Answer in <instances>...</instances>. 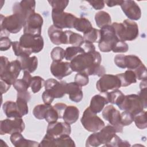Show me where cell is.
<instances>
[{
    "mask_svg": "<svg viewBox=\"0 0 147 147\" xmlns=\"http://www.w3.org/2000/svg\"><path fill=\"white\" fill-rule=\"evenodd\" d=\"M102 57L99 52L95 51L85 52L74 58L70 62L74 72H84L88 76H102L106 74V69L100 65Z\"/></svg>",
    "mask_w": 147,
    "mask_h": 147,
    "instance_id": "1",
    "label": "cell"
},
{
    "mask_svg": "<svg viewBox=\"0 0 147 147\" xmlns=\"http://www.w3.org/2000/svg\"><path fill=\"white\" fill-rule=\"evenodd\" d=\"M111 25L115 30L117 38L120 41H133L138 36V25L133 21L127 19L122 23L114 22Z\"/></svg>",
    "mask_w": 147,
    "mask_h": 147,
    "instance_id": "2",
    "label": "cell"
},
{
    "mask_svg": "<svg viewBox=\"0 0 147 147\" xmlns=\"http://www.w3.org/2000/svg\"><path fill=\"white\" fill-rule=\"evenodd\" d=\"M100 38L98 47L101 52H109L112 51L115 43L119 40L112 25L105 26L100 29Z\"/></svg>",
    "mask_w": 147,
    "mask_h": 147,
    "instance_id": "3",
    "label": "cell"
},
{
    "mask_svg": "<svg viewBox=\"0 0 147 147\" xmlns=\"http://www.w3.org/2000/svg\"><path fill=\"white\" fill-rule=\"evenodd\" d=\"M25 22V20L17 14L13 13L7 17L1 14V32L17 33L24 28Z\"/></svg>",
    "mask_w": 147,
    "mask_h": 147,
    "instance_id": "4",
    "label": "cell"
},
{
    "mask_svg": "<svg viewBox=\"0 0 147 147\" xmlns=\"http://www.w3.org/2000/svg\"><path fill=\"white\" fill-rule=\"evenodd\" d=\"M80 121L84 129L90 132H96L105 126V122L90 107L85 109Z\"/></svg>",
    "mask_w": 147,
    "mask_h": 147,
    "instance_id": "5",
    "label": "cell"
},
{
    "mask_svg": "<svg viewBox=\"0 0 147 147\" xmlns=\"http://www.w3.org/2000/svg\"><path fill=\"white\" fill-rule=\"evenodd\" d=\"M20 45L32 53H38L44 48V40L41 35H32L24 33L20 37Z\"/></svg>",
    "mask_w": 147,
    "mask_h": 147,
    "instance_id": "6",
    "label": "cell"
},
{
    "mask_svg": "<svg viewBox=\"0 0 147 147\" xmlns=\"http://www.w3.org/2000/svg\"><path fill=\"white\" fill-rule=\"evenodd\" d=\"M118 107L120 110L130 112L133 115L143 111L144 109L142 101L137 94L125 95L123 101Z\"/></svg>",
    "mask_w": 147,
    "mask_h": 147,
    "instance_id": "7",
    "label": "cell"
},
{
    "mask_svg": "<svg viewBox=\"0 0 147 147\" xmlns=\"http://www.w3.org/2000/svg\"><path fill=\"white\" fill-rule=\"evenodd\" d=\"M25 127L22 118H7L0 121V134H11L14 133H22Z\"/></svg>",
    "mask_w": 147,
    "mask_h": 147,
    "instance_id": "8",
    "label": "cell"
},
{
    "mask_svg": "<svg viewBox=\"0 0 147 147\" xmlns=\"http://www.w3.org/2000/svg\"><path fill=\"white\" fill-rule=\"evenodd\" d=\"M121 87L119 79L117 75L105 74L96 82V89L100 92H106L109 90H114Z\"/></svg>",
    "mask_w": 147,
    "mask_h": 147,
    "instance_id": "9",
    "label": "cell"
},
{
    "mask_svg": "<svg viewBox=\"0 0 147 147\" xmlns=\"http://www.w3.org/2000/svg\"><path fill=\"white\" fill-rule=\"evenodd\" d=\"M77 18L74 14L67 12H55L52 11L53 25L57 28H74V23Z\"/></svg>",
    "mask_w": 147,
    "mask_h": 147,
    "instance_id": "10",
    "label": "cell"
},
{
    "mask_svg": "<svg viewBox=\"0 0 147 147\" xmlns=\"http://www.w3.org/2000/svg\"><path fill=\"white\" fill-rule=\"evenodd\" d=\"M102 117L114 127L116 132H123V126L121 122V113L113 105H109L104 108Z\"/></svg>",
    "mask_w": 147,
    "mask_h": 147,
    "instance_id": "11",
    "label": "cell"
},
{
    "mask_svg": "<svg viewBox=\"0 0 147 147\" xmlns=\"http://www.w3.org/2000/svg\"><path fill=\"white\" fill-rule=\"evenodd\" d=\"M22 70L20 62L15 60L10 62L8 66L2 72H0V78L8 84L11 85L17 79Z\"/></svg>",
    "mask_w": 147,
    "mask_h": 147,
    "instance_id": "12",
    "label": "cell"
},
{
    "mask_svg": "<svg viewBox=\"0 0 147 147\" xmlns=\"http://www.w3.org/2000/svg\"><path fill=\"white\" fill-rule=\"evenodd\" d=\"M43 18L38 13H34L29 17L24 25V33L41 35Z\"/></svg>",
    "mask_w": 147,
    "mask_h": 147,
    "instance_id": "13",
    "label": "cell"
},
{
    "mask_svg": "<svg viewBox=\"0 0 147 147\" xmlns=\"http://www.w3.org/2000/svg\"><path fill=\"white\" fill-rule=\"evenodd\" d=\"M114 61L115 64L120 68H127L133 71L142 63L138 56L133 55H117L114 57Z\"/></svg>",
    "mask_w": 147,
    "mask_h": 147,
    "instance_id": "14",
    "label": "cell"
},
{
    "mask_svg": "<svg viewBox=\"0 0 147 147\" xmlns=\"http://www.w3.org/2000/svg\"><path fill=\"white\" fill-rule=\"evenodd\" d=\"M35 1L23 0L13 4V12L20 15L25 21L29 17L35 13Z\"/></svg>",
    "mask_w": 147,
    "mask_h": 147,
    "instance_id": "15",
    "label": "cell"
},
{
    "mask_svg": "<svg viewBox=\"0 0 147 147\" xmlns=\"http://www.w3.org/2000/svg\"><path fill=\"white\" fill-rule=\"evenodd\" d=\"M67 83L65 81L58 82L55 79H49L45 81V90L49 91L55 98H61L66 94Z\"/></svg>",
    "mask_w": 147,
    "mask_h": 147,
    "instance_id": "16",
    "label": "cell"
},
{
    "mask_svg": "<svg viewBox=\"0 0 147 147\" xmlns=\"http://www.w3.org/2000/svg\"><path fill=\"white\" fill-rule=\"evenodd\" d=\"M51 72L53 76L59 80L71 74L73 72L70 63L53 61L51 67Z\"/></svg>",
    "mask_w": 147,
    "mask_h": 147,
    "instance_id": "17",
    "label": "cell"
},
{
    "mask_svg": "<svg viewBox=\"0 0 147 147\" xmlns=\"http://www.w3.org/2000/svg\"><path fill=\"white\" fill-rule=\"evenodd\" d=\"M121 9L130 20H138L141 17V10L140 6L134 1H123L121 5Z\"/></svg>",
    "mask_w": 147,
    "mask_h": 147,
    "instance_id": "18",
    "label": "cell"
},
{
    "mask_svg": "<svg viewBox=\"0 0 147 147\" xmlns=\"http://www.w3.org/2000/svg\"><path fill=\"white\" fill-rule=\"evenodd\" d=\"M71 132V127L69 124L66 122H55L49 123L47 133L56 138L62 135H69Z\"/></svg>",
    "mask_w": 147,
    "mask_h": 147,
    "instance_id": "19",
    "label": "cell"
},
{
    "mask_svg": "<svg viewBox=\"0 0 147 147\" xmlns=\"http://www.w3.org/2000/svg\"><path fill=\"white\" fill-rule=\"evenodd\" d=\"M48 34L51 41L56 45L66 44V34L65 31L56 28L53 25H51L48 30Z\"/></svg>",
    "mask_w": 147,
    "mask_h": 147,
    "instance_id": "20",
    "label": "cell"
},
{
    "mask_svg": "<svg viewBox=\"0 0 147 147\" xmlns=\"http://www.w3.org/2000/svg\"><path fill=\"white\" fill-rule=\"evenodd\" d=\"M10 140L16 147H39L38 142L25 139L21 133L18 132L11 134Z\"/></svg>",
    "mask_w": 147,
    "mask_h": 147,
    "instance_id": "21",
    "label": "cell"
},
{
    "mask_svg": "<svg viewBox=\"0 0 147 147\" xmlns=\"http://www.w3.org/2000/svg\"><path fill=\"white\" fill-rule=\"evenodd\" d=\"M109 103L106 93L102 92L100 94H97L92 96L89 107L94 113L97 114L103 110L105 106Z\"/></svg>",
    "mask_w": 147,
    "mask_h": 147,
    "instance_id": "22",
    "label": "cell"
},
{
    "mask_svg": "<svg viewBox=\"0 0 147 147\" xmlns=\"http://www.w3.org/2000/svg\"><path fill=\"white\" fill-rule=\"evenodd\" d=\"M66 94H68L69 99L74 102H80L83 99V94L82 87L74 82L67 83Z\"/></svg>",
    "mask_w": 147,
    "mask_h": 147,
    "instance_id": "23",
    "label": "cell"
},
{
    "mask_svg": "<svg viewBox=\"0 0 147 147\" xmlns=\"http://www.w3.org/2000/svg\"><path fill=\"white\" fill-rule=\"evenodd\" d=\"M115 133L114 127L111 125H108L104 126L99 132H96V134L101 145H104L103 146H105L110 142Z\"/></svg>",
    "mask_w": 147,
    "mask_h": 147,
    "instance_id": "24",
    "label": "cell"
},
{
    "mask_svg": "<svg viewBox=\"0 0 147 147\" xmlns=\"http://www.w3.org/2000/svg\"><path fill=\"white\" fill-rule=\"evenodd\" d=\"M17 60L20 62L22 70L24 71L32 73L37 68L38 59L36 56L18 57Z\"/></svg>",
    "mask_w": 147,
    "mask_h": 147,
    "instance_id": "25",
    "label": "cell"
},
{
    "mask_svg": "<svg viewBox=\"0 0 147 147\" xmlns=\"http://www.w3.org/2000/svg\"><path fill=\"white\" fill-rule=\"evenodd\" d=\"M79 113V110L76 107L72 105L67 106L64 111L63 119L65 122L69 125L73 124L78 119Z\"/></svg>",
    "mask_w": 147,
    "mask_h": 147,
    "instance_id": "26",
    "label": "cell"
},
{
    "mask_svg": "<svg viewBox=\"0 0 147 147\" xmlns=\"http://www.w3.org/2000/svg\"><path fill=\"white\" fill-rule=\"evenodd\" d=\"M2 109L3 113L9 118H22L18 112L16 102L11 100H7L3 104Z\"/></svg>",
    "mask_w": 147,
    "mask_h": 147,
    "instance_id": "27",
    "label": "cell"
},
{
    "mask_svg": "<svg viewBox=\"0 0 147 147\" xmlns=\"http://www.w3.org/2000/svg\"><path fill=\"white\" fill-rule=\"evenodd\" d=\"M120 80L122 87H127L137 82L136 74L133 70H127L124 73L116 75Z\"/></svg>",
    "mask_w": 147,
    "mask_h": 147,
    "instance_id": "28",
    "label": "cell"
},
{
    "mask_svg": "<svg viewBox=\"0 0 147 147\" xmlns=\"http://www.w3.org/2000/svg\"><path fill=\"white\" fill-rule=\"evenodd\" d=\"M66 44H71L73 47H80L84 42V38L80 34L71 30H65Z\"/></svg>",
    "mask_w": 147,
    "mask_h": 147,
    "instance_id": "29",
    "label": "cell"
},
{
    "mask_svg": "<svg viewBox=\"0 0 147 147\" xmlns=\"http://www.w3.org/2000/svg\"><path fill=\"white\" fill-rule=\"evenodd\" d=\"M95 21L96 25L100 28L110 25L111 23V18L110 14L105 11L97 12L95 15Z\"/></svg>",
    "mask_w": 147,
    "mask_h": 147,
    "instance_id": "30",
    "label": "cell"
},
{
    "mask_svg": "<svg viewBox=\"0 0 147 147\" xmlns=\"http://www.w3.org/2000/svg\"><path fill=\"white\" fill-rule=\"evenodd\" d=\"M90 21L85 17L77 18L74 23V28L76 30L85 33L92 28Z\"/></svg>",
    "mask_w": 147,
    "mask_h": 147,
    "instance_id": "31",
    "label": "cell"
},
{
    "mask_svg": "<svg viewBox=\"0 0 147 147\" xmlns=\"http://www.w3.org/2000/svg\"><path fill=\"white\" fill-rule=\"evenodd\" d=\"M105 93L109 102L117 106L119 105L122 103L125 97V95L118 89L114 90L111 92H106Z\"/></svg>",
    "mask_w": 147,
    "mask_h": 147,
    "instance_id": "32",
    "label": "cell"
},
{
    "mask_svg": "<svg viewBox=\"0 0 147 147\" xmlns=\"http://www.w3.org/2000/svg\"><path fill=\"white\" fill-rule=\"evenodd\" d=\"M75 144L69 135H62L59 137L54 138L53 146H70L75 147Z\"/></svg>",
    "mask_w": 147,
    "mask_h": 147,
    "instance_id": "33",
    "label": "cell"
},
{
    "mask_svg": "<svg viewBox=\"0 0 147 147\" xmlns=\"http://www.w3.org/2000/svg\"><path fill=\"white\" fill-rule=\"evenodd\" d=\"M84 53L85 51L81 47H69L65 50L64 58L66 60L71 61L78 55Z\"/></svg>",
    "mask_w": 147,
    "mask_h": 147,
    "instance_id": "34",
    "label": "cell"
},
{
    "mask_svg": "<svg viewBox=\"0 0 147 147\" xmlns=\"http://www.w3.org/2000/svg\"><path fill=\"white\" fill-rule=\"evenodd\" d=\"M83 37L84 38V41L86 42H89L91 43H98L100 38V30L92 28L88 32L83 33Z\"/></svg>",
    "mask_w": 147,
    "mask_h": 147,
    "instance_id": "35",
    "label": "cell"
},
{
    "mask_svg": "<svg viewBox=\"0 0 147 147\" xmlns=\"http://www.w3.org/2000/svg\"><path fill=\"white\" fill-rule=\"evenodd\" d=\"M51 106V105H47L45 103L36 105L33 110V114L36 118L40 120L43 119L45 118L47 111Z\"/></svg>",
    "mask_w": 147,
    "mask_h": 147,
    "instance_id": "36",
    "label": "cell"
},
{
    "mask_svg": "<svg viewBox=\"0 0 147 147\" xmlns=\"http://www.w3.org/2000/svg\"><path fill=\"white\" fill-rule=\"evenodd\" d=\"M146 112L142 111L134 115V121L136 126L140 129H145L147 127Z\"/></svg>",
    "mask_w": 147,
    "mask_h": 147,
    "instance_id": "37",
    "label": "cell"
},
{
    "mask_svg": "<svg viewBox=\"0 0 147 147\" xmlns=\"http://www.w3.org/2000/svg\"><path fill=\"white\" fill-rule=\"evenodd\" d=\"M12 48L15 55L17 57H23V56H30L32 52L25 48L22 47L19 41H15L12 43Z\"/></svg>",
    "mask_w": 147,
    "mask_h": 147,
    "instance_id": "38",
    "label": "cell"
},
{
    "mask_svg": "<svg viewBox=\"0 0 147 147\" xmlns=\"http://www.w3.org/2000/svg\"><path fill=\"white\" fill-rule=\"evenodd\" d=\"M52 7V11L63 12L69 3V1L66 0H51L48 1Z\"/></svg>",
    "mask_w": 147,
    "mask_h": 147,
    "instance_id": "39",
    "label": "cell"
},
{
    "mask_svg": "<svg viewBox=\"0 0 147 147\" xmlns=\"http://www.w3.org/2000/svg\"><path fill=\"white\" fill-rule=\"evenodd\" d=\"M44 83L45 80L41 77L39 76H35L32 77L30 85L32 92L34 94L39 92L44 85Z\"/></svg>",
    "mask_w": 147,
    "mask_h": 147,
    "instance_id": "40",
    "label": "cell"
},
{
    "mask_svg": "<svg viewBox=\"0 0 147 147\" xmlns=\"http://www.w3.org/2000/svg\"><path fill=\"white\" fill-rule=\"evenodd\" d=\"M16 104L18 112L21 117L26 115L29 112V108L28 106V102L21 98H17Z\"/></svg>",
    "mask_w": 147,
    "mask_h": 147,
    "instance_id": "41",
    "label": "cell"
},
{
    "mask_svg": "<svg viewBox=\"0 0 147 147\" xmlns=\"http://www.w3.org/2000/svg\"><path fill=\"white\" fill-rule=\"evenodd\" d=\"M65 50L60 47H55L51 52V56L53 61H61L64 58Z\"/></svg>",
    "mask_w": 147,
    "mask_h": 147,
    "instance_id": "42",
    "label": "cell"
},
{
    "mask_svg": "<svg viewBox=\"0 0 147 147\" xmlns=\"http://www.w3.org/2000/svg\"><path fill=\"white\" fill-rule=\"evenodd\" d=\"M105 146H130V144L127 141H123L119 136L116 134L113 136L110 142Z\"/></svg>",
    "mask_w": 147,
    "mask_h": 147,
    "instance_id": "43",
    "label": "cell"
},
{
    "mask_svg": "<svg viewBox=\"0 0 147 147\" xmlns=\"http://www.w3.org/2000/svg\"><path fill=\"white\" fill-rule=\"evenodd\" d=\"M59 118V114L57 112L52 106L47 111L44 118L45 120L49 123L56 122Z\"/></svg>",
    "mask_w": 147,
    "mask_h": 147,
    "instance_id": "44",
    "label": "cell"
},
{
    "mask_svg": "<svg viewBox=\"0 0 147 147\" xmlns=\"http://www.w3.org/2000/svg\"><path fill=\"white\" fill-rule=\"evenodd\" d=\"M75 82L81 87L85 86L89 82L88 75L84 72H78L75 76Z\"/></svg>",
    "mask_w": 147,
    "mask_h": 147,
    "instance_id": "45",
    "label": "cell"
},
{
    "mask_svg": "<svg viewBox=\"0 0 147 147\" xmlns=\"http://www.w3.org/2000/svg\"><path fill=\"white\" fill-rule=\"evenodd\" d=\"M137 79L138 80H147L146 68L143 63H142L138 67L134 70Z\"/></svg>",
    "mask_w": 147,
    "mask_h": 147,
    "instance_id": "46",
    "label": "cell"
},
{
    "mask_svg": "<svg viewBox=\"0 0 147 147\" xmlns=\"http://www.w3.org/2000/svg\"><path fill=\"white\" fill-rule=\"evenodd\" d=\"M134 121V115L130 112L124 111L121 114V122L123 126L130 125Z\"/></svg>",
    "mask_w": 147,
    "mask_h": 147,
    "instance_id": "47",
    "label": "cell"
},
{
    "mask_svg": "<svg viewBox=\"0 0 147 147\" xmlns=\"http://www.w3.org/2000/svg\"><path fill=\"white\" fill-rule=\"evenodd\" d=\"M100 145H101V144L99 140L96 132H94L90 135L86 140V146L87 147H96Z\"/></svg>",
    "mask_w": 147,
    "mask_h": 147,
    "instance_id": "48",
    "label": "cell"
},
{
    "mask_svg": "<svg viewBox=\"0 0 147 147\" xmlns=\"http://www.w3.org/2000/svg\"><path fill=\"white\" fill-rule=\"evenodd\" d=\"M129 49V46L125 41L118 40L114 45L112 51L114 53H125Z\"/></svg>",
    "mask_w": 147,
    "mask_h": 147,
    "instance_id": "49",
    "label": "cell"
},
{
    "mask_svg": "<svg viewBox=\"0 0 147 147\" xmlns=\"http://www.w3.org/2000/svg\"><path fill=\"white\" fill-rule=\"evenodd\" d=\"M13 85L15 90L17 91V92H22L28 91V88L30 87L22 79H17Z\"/></svg>",
    "mask_w": 147,
    "mask_h": 147,
    "instance_id": "50",
    "label": "cell"
},
{
    "mask_svg": "<svg viewBox=\"0 0 147 147\" xmlns=\"http://www.w3.org/2000/svg\"><path fill=\"white\" fill-rule=\"evenodd\" d=\"M13 42L8 37H2L0 38V50L5 51L8 50L12 45Z\"/></svg>",
    "mask_w": 147,
    "mask_h": 147,
    "instance_id": "51",
    "label": "cell"
},
{
    "mask_svg": "<svg viewBox=\"0 0 147 147\" xmlns=\"http://www.w3.org/2000/svg\"><path fill=\"white\" fill-rule=\"evenodd\" d=\"M42 99L45 104L51 105L55 99V97L49 91L45 90L42 94Z\"/></svg>",
    "mask_w": 147,
    "mask_h": 147,
    "instance_id": "52",
    "label": "cell"
},
{
    "mask_svg": "<svg viewBox=\"0 0 147 147\" xmlns=\"http://www.w3.org/2000/svg\"><path fill=\"white\" fill-rule=\"evenodd\" d=\"M67 106V105L66 104H64L63 103H57L55 104L54 106H53V108L57 112L59 118H63V115Z\"/></svg>",
    "mask_w": 147,
    "mask_h": 147,
    "instance_id": "53",
    "label": "cell"
},
{
    "mask_svg": "<svg viewBox=\"0 0 147 147\" xmlns=\"http://www.w3.org/2000/svg\"><path fill=\"white\" fill-rule=\"evenodd\" d=\"M138 95L139 96L142 103L143 104V106L144 109L147 107V100H146V87L142 88L140 89V91L139 92Z\"/></svg>",
    "mask_w": 147,
    "mask_h": 147,
    "instance_id": "54",
    "label": "cell"
},
{
    "mask_svg": "<svg viewBox=\"0 0 147 147\" xmlns=\"http://www.w3.org/2000/svg\"><path fill=\"white\" fill-rule=\"evenodd\" d=\"M87 2L95 10H100L105 7L104 1H88Z\"/></svg>",
    "mask_w": 147,
    "mask_h": 147,
    "instance_id": "55",
    "label": "cell"
},
{
    "mask_svg": "<svg viewBox=\"0 0 147 147\" xmlns=\"http://www.w3.org/2000/svg\"><path fill=\"white\" fill-rule=\"evenodd\" d=\"M82 46H83L82 48L84 50L85 52H91L95 51V47L93 43L84 41Z\"/></svg>",
    "mask_w": 147,
    "mask_h": 147,
    "instance_id": "56",
    "label": "cell"
},
{
    "mask_svg": "<svg viewBox=\"0 0 147 147\" xmlns=\"http://www.w3.org/2000/svg\"><path fill=\"white\" fill-rule=\"evenodd\" d=\"M17 96L25 99L28 102L30 100L31 98V95L28 91L22 92H17Z\"/></svg>",
    "mask_w": 147,
    "mask_h": 147,
    "instance_id": "57",
    "label": "cell"
},
{
    "mask_svg": "<svg viewBox=\"0 0 147 147\" xmlns=\"http://www.w3.org/2000/svg\"><path fill=\"white\" fill-rule=\"evenodd\" d=\"M0 83H1V94L2 95L3 94L6 92L8 91L11 85L2 80H1Z\"/></svg>",
    "mask_w": 147,
    "mask_h": 147,
    "instance_id": "58",
    "label": "cell"
},
{
    "mask_svg": "<svg viewBox=\"0 0 147 147\" xmlns=\"http://www.w3.org/2000/svg\"><path fill=\"white\" fill-rule=\"evenodd\" d=\"M105 3H106L107 5V6L109 7H113L115 6H117V5H120L122 4L123 1H121V0H110V1H104Z\"/></svg>",
    "mask_w": 147,
    "mask_h": 147,
    "instance_id": "59",
    "label": "cell"
},
{
    "mask_svg": "<svg viewBox=\"0 0 147 147\" xmlns=\"http://www.w3.org/2000/svg\"><path fill=\"white\" fill-rule=\"evenodd\" d=\"M32 76L30 74V72H28V71H24V75H23V78L22 79L30 86V82L32 80Z\"/></svg>",
    "mask_w": 147,
    "mask_h": 147,
    "instance_id": "60",
    "label": "cell"
}]
</instances>
